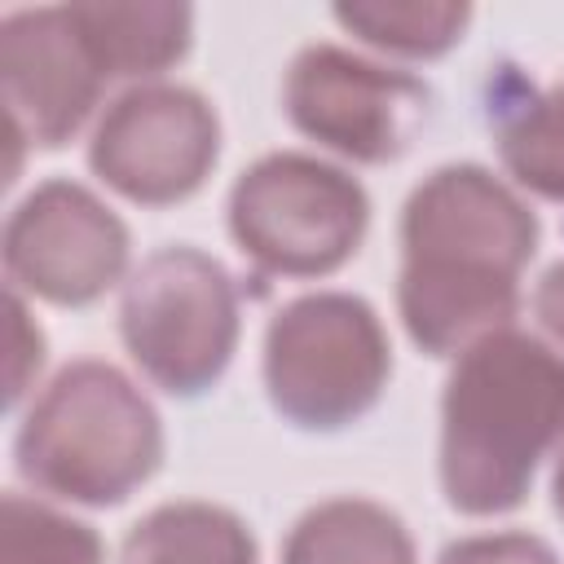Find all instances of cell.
Here are the masks:
<instances>
[{
	"label": "cell",
	"instance_id": "1",
	"mask_svg": "<svg viewBox=\"0 0 564 564\" xmlns=\"http://www.w3.org/2000/svg\"><path fill=\"white\" fill-rule=\"evenodd\" d=\"M533 207L480 163H445L401 207L397 313L414 348L458 357L511 330L520 273L538 256Z\"/></svg>",
	"mask_w": 564,
	"mask_h": 564
},
{
	"label": "cell",
	"instance_id": "2",
	"mask_svg": "<svg viewBox=\"0 0 564 564\" xmlns=\"http://www.w3.org/2000/svg\"><path fill=\"white\" fill-rule=\"evenodd\" d=\"M564 441V352L498 330L458 352L441 392V494L458 516L516 511Z\"/></svg>",
	"mask_w": 564,
	"mask_h": 564
},
{
	"label": "cell",
	"instance_id": "3",
	"mask_svg": "<svg viewBox=\"0 0 564 564\" xmlns=\"http://www.w3.org/2000/svg\"><path fill=\"white\" fill-rule=\"evenodd\" d=\"M163 463V419L110 361H70L13 436L18 476L53 498L119 507Z\"/></svg>",
	"mask_w": 564,
	"mask_h": 564
},
{
	"label": "cell",
	"instance_id": "4",
	"mask_svg": "<svg viewBox=\"0 0 564 564\" xmlns=\"http://www.w3.org/2000/svg\"><path fill=\"white\" fill-rule=\"evenodd\" d=\"M269 405L300 432H339L366 419L388 379L392 344L379 313L348 291H308L264 330Z\"/></svg>",
	"mask_w": 564,
	"mask_h": 564
},
{
	"label": "cell",
	"instance_id": "5",
	"mask_svg": "<svg viewBox=\"0 0 564 564\" xmlns=\"http://www.w3.org/2000/svg\"><path fill=\"white\" fill-rule=\"evenodd\" d=\"M238 291L198 247H159L123 282L119 335L141 375L167 397H203L238 348Z\"/></svg>",
	"mask_w": 564,
	"mask_h": 564
},
{
	"label": "cell",
	"instance_id": "6",
	"mask_svg": "<svg viewBox=\"0 0 564 564\" xmlns=\"http://www.w3.org/2000/svg\"><path fill=\"white\" fill-rule=\"evenodd\" d=\"M366 229L361 181L300 150L256 159L229 189V234L260 273L326 278L361 251Z\"/></svg>",
	"mask_w": 564,
	"mask_h": 564
},
{
	"label": "cell",
	"instance_id": "7",
	"mask_svg": "<svg viewBox=\"0 0 564 564\" xmlns=\"http://www.w3.org/2000/svg\"><path fill=\"white\" fill-rule=\"evenodd\" d=\"M295 132L352 163H397L432 119V88L339 44H304L282 79Z\"/></svg>",
	"mask_w": 564,
	"mask_h": 564
},
{
	"label": "cell",
	"instance_id": "8",
	"mask_svg": "<svg viewBox=\"0 0 564 564\" xmlns=\"http://www.w3.org/2000/svg\"><path fill=\"white\" fill-rule=\"evenodd\" d=\"M220 159L216 106L185 84H137L106 106L88 167L128 203L172 207L198 194Z\"/></svg>",
	"mask_w": 564,
	"mask_h": 564
},
{
	"label": "cell",
	"instance_id": "9",
	"mask_svg": "<svg viewBox=\"0 0 564 564\" xmlns=\"http://www.w3.org/2000/svg\"><path fill=\"white\" fill-rule=\"evenodd\" d=\"M128 269V225L84 185L44 181L4 220V273L13 291L57 308L101 300Z\"/></svg>",
	"mask_w": 564,
	"mask_h": 564
},
{
	"label": "cell",
	"instance_id": "10",
	"mask_svg": "<svg viewBox=\"0 0 564 564\" xmlns=\"http://www.w3.org/2000/svg\"><path fill=\"white\" fill-rule=\"evenodd\" d=\"M110 79L93 62L70 4L18 9L0 22V97L9 141L62 150L97 110Z\"/></svg>",
	"mask_w": 564,
	"mask_h": 564
},
{
	"label": "cell",
	"instance_id": "11",
	"mask_svg": "<svg viewBox=\"0 0 564 564\" xmlns=\"http://www.w3.org/2000/svg\"><path fill=\"white\" fill-rule=\"evenodd\" d=\"M70 18L106 79H150L176 66L194 44V9L167 0L70 4Z\"/></svg>",
	"mask_w": 564,
	"mask_h": 564
},
{
	"label": "cell",
	"instance_id": "12",
	"mask_svg": "<svg viewBox=\"0 0 564 564\" xmlns=\"http://www.w3.org/2000/svg\"><path fill=\"white\" fill-rule=\"evenodd\" d=\"M282 564H414V538L383 502L326 498L295 520Z\"/></svg>",
	"mask_w": 564,
	"mask_h": 564
},
{
	"label": "cell",
	"instance_id": "13",
	"mask_svg": "<svg viewBox=\"0 0 564 564\" xmlns=\"http://www.w3.org/2000/svg\"><path fill=\"white\" fill-rule=\"evenodd\" d=\"M119 564H260L251 529L216 502H163L141 516Z\"/></svg>",
	"mask_w": 564,
	"mask_h": 564
},
{
	"label": "cell",
	"instance_id": "14",
	"mask_svg": "<svg viewBox=\"0 0 564 564\" xmlns=\"http://www.w3.org/2000/svg\"><path fill=\"white\" fill-rule=\"evenodd\" d=\"M498 154L520 189L564 203V79L498 110Z\"/></svg>",
	"mask_w": 564,
	"mask_h": 564
},
{
	"label": "cell",
	"instance_id": "15",
	"mask_svg": "<svg viewBox=\"0 0 564 564\" xmlns=\"http://www.w3.org/2000/svg\"><path fill=\"white\" fill-rule=\"evenodd\" d=\"M335 22L366 40L370 48L397 53V57H441L454 44H463V31L471 22V4L449 0H357L335 4Z\"/></svg>",
	"mask_w": 564,
	"mask_h": 564
},
{
	"label": "cell",
	"instance_id": "16",
	"mask_svg": "<svg viewBox=\"0 0 564 564\" xmlns=\"http://www.w3.org/2000/svg\"><path fill=\"white\" fill-rule=\"evenodd\" d=\"M0 564H106V546L93 524L70 520L26 494H4Z\"/></svg>",
	"mask_w": 564,
	"mask_h": 564
},
{
	"label": "cell",
	"instance_id": "17",
	"mask_svg": "<svg viewBox=\"0 0 564 564\" xmlns=\"http://www.w3.org/2000/svg\"><path fill=\"white\" fill-rule=\"evenodd\" d=\"M436 564H560L533 533H471L441 551Z\"/></svg>",
	"mask_w": 564,
	"mask_h": 564
},
{
	"label": "cell",
	"instance_id": "18",
	"mask_svg": "<svg viewBox=\"0 0 564 564\" xmlns=\"http://www.w3.org/2000/svg\"><path fill=\"white\" fill-rule=\"evenodd\" d=\"M9 339H13V352H9V405H18L26 397V388H31V379L44 366V335L26 317L22 291H9Z\"/></svg>",
	"mask_w": 564,
	"mask_h": 564
},
{
	"label": "cell",
	"instance_id": "19",
	"mask_svg": "<svg viewBox=\"0 0 564 564\" xmlns=\"http://www.w3.org/2000/svg\"><path fill=\"white\" fill-rule=\"evenodd\" d=\"M533 313H538L542 330H546L555 344H564V260H555V264L538 278Z\"/></svg>",
	"mask_w": 564,
	"mask_h": 564
},
{
	"label": "cell",
	"instance_id": "20",
	"mask_svg": "<svg viewBox=\"0 0 564 564\" xmlns=\"http://www.w3.org/2000/svg\"><path fill=\"white\" fill-rule=\"evenodd\" d=\"M551 507H555V516L564 520V449H560V458H555V476H551Z\"/></svg>",
	"mask_w": 564,
	"mask_h": 564
}]
</instances>
